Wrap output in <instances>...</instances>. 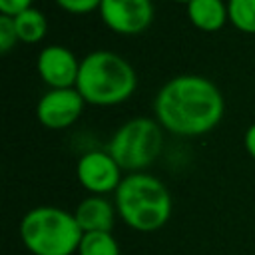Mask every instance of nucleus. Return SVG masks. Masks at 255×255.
Here are the masks:
<instances>
[{
    "instance_id": "11",
    "label": "nucleus",
    "mask_w": 255,
    "mask_h": 255,
    "mask_svg": "<svg viewBox=\"0 0 255 255\" xmlns=\"http://www.w3.org/2000/svg\"><path fill=\"white\" fill-rule=\"evenodd\" d=\"M185 10L189 22L203 32H217L229 22L227 0H191Z\"/></svg>"
},
{
    "instance_id": "7",
    "label": "nucleus",
    "mask_w": 255,
    "mask_h": 255,
    "mask_svg": "<svg viewBox=\"0 0 255 255\" xmlns=\"http://www.w3.org/2000/svg\"><path fill=\"white\" fill-rule=\"evenodd\" d=\"M98 14L102 22L120 36H137L153 20L151 0H102Z\"/></svg>"
},
{
    "instance_id": "5",
    "label": "nucleus",
    "mask_w": 255,
    "mask_h": 255,
    "mask_svg": "<svg viewBox=\"0 0 255 255\" xmlns=\"http://www.w3.org/2000/svg\"><path fill=\"white\" fill-rule=\"evenodd\" d=\"M163 128L155 118H131L110 137L106 149L126 173L145 171L161 153Z\"/></svg>"
},
{
    "instance_id": "14",
    "label": "nucleus",
    "mask_w": 255,
    "mask_h": 255,
    "mask_svg": "<svg viewBox=\"0 0 255 255\" xmlns=\"http://www.w3.org/2000/svg\"><path fill=\"white\" fill-rule=\"evenodd\" d=\"M229 22L243 34H255V0H227Z\"/></svg>"
},
{
    "instance_id": "3",
    "label": "nucleus",
    "mask_w": 255,
    "mask_h": 255,
    "mask_svg": "<svg viewBox=\"0 0 255 255\" xmlns=\"http://www.w3.org/2000/svg\"><path fill=\"white\" fill-rule=\"evenodd\" d=\"M137 88L133 66L110 50H94L80 60L76 90L90 106H118L128 102Z\"/></svg>"
},
{
    "instance_id": "2",
    "label": "nucleus",
    "mask_w": 255,
    "mask_h": 255,
    "mask_svg": "<svg viewBox=\"0 0 255 255\" xmlns=\"http://www.w3.org/2000/svg\"><path fill=\"white\" fill-rule=\"evenodd\" d=\"M118 217L133 231H159L171 217L173 199L165 183L147 173H126L114 193Z\"/></svg>"
},
{
    "instance_id": "9",
    "label": "nucleus",
    "mask_w": 255,
    "mask_h": 255,
    "mask_svg": "<svg viewBox=\"0 0 255 255\" xmlns=\"http://www.w3.org/2000/svg\"><path fill=\"white\" fill-rule=\"evenodd\" d=\"M36 72L48 90L76 88L80 60L70 48L62 44H50L40 50L36 58Z\"/></svg>"
},
{
    "instance_id": "4",
    "label": "nucleus",
    "mask_w": 255,
    "mask_h": 255,
    "mask_svg": "<svg viewBox=\"0 0 255 255\" xmlns=\"http://www.w3.org/2000/svg\"><path fill=\"white\" fill-rule=\"evenodd\" d=\"M82 237L74 211L56 205L32 207L20 221L22 245L32 255H74Z\"/></svg>"
},
{
    "instance_id": "12",
    "label": "nucleus",
    "mask_w": 255,
    "mask_h": 255,
    "mask_svg": "<svg viewBox=\"0 0 255 255\" xmlns=\"http://www.w3.org/2000/svg\"><path fill=\"white\" fill-rule=\"evenodd\" d=\"M14 18V26H16V34H18V40L24 42V44H36L40 42L46 32H48V18L42 10L38 8H28Z\"/></svg>"
},
{
    "instance_id": "13",
    "label": "nucleus",
    "mask_w": 255,
    "mask_h": 255,
    "mask_svg": "<svg viewBox=\"0 0 255 255\" xmlns=\"http://www.w3.org/2000/svg\"><path fill=\"white\" fill-rule=\"evenodd\" d=\"M76 255H122V249L110 231H98L84 233Z\"/></svg>"
},
{
    "instance_id": "1",
    "label": "nucleus",
    "mask_w": 255,
    "mask_h": 255,
    "mask_svg": "<svg viewBox=\"0 0 255 255\" xmlns=\"http://www.w3.org/2000/svg\"><path fill=\"white\" fill-rule=\"evenodd\" d=\"M225 114V100L217 84L199 74L169 78L153 98V118L173 135L197 137L209 133Z\"/></svg>"
},
{
    "instance_id": "16",
    "label": "nucleus",
    "mask_w": 255,
    "mask_h": 255,
    "mask_svg": "<svg viewBox=\"0 0 255 255\" xmlns=\"http://www.w3.org/2000/svg\"><path fill=\"white\" fill-rule=\"evenodd\" d=\"M56 4L70 14H90L100 8L102 0H56Z\"/></svg>"
},
{
    "instance_id": "6",
    "label": "nucleus",
    "mask_w": 255,
    "mask_h": 255,
    "mask_svg": "<svg viewBox=\"0 0 255 255\" xmlns=\"http://www.w3.org/2000/svg\"><path fill=\"white\" fill-rule=\"evenodd\" d=\"M76 177L90 195L116 193L124 179V169L108 149H90L76 163Z\"/></svg>"
},
{
    "instance_id": "17",
    "label": "nucleus",
    "mask_w": 255,
    "mask_h": 255,
    "mask_svg": "<svg viewBox=\"0 0 255 255\" xmlns=\"http://www.w3.org/2000/svg\"><path fill=\"white\" fill-rule=\"evenodd\" d=\"M32 6H34V0H0V14L16 16Z\"/></svg>"
},
{
    "instance_id": "15",
    "label": "nucleus",
    "mask_w": 255,
    "mask_h": 255,
    "mask_svg": "<svg viewBox=\"0 0 255 255\" xmlns=\"http://www.w3.org/2000/svg\"><path fill=\"white\" fill-rule=\"evenodd\" d=\"M18 42L20 40H18V34H16L14 18L0 14V52L2 54H8Z\"/></svg>"
},
{
    "instance_id": "10",
    "label": "nucleus",
    "mask_w": 255,
    "mask_h": 255,
    "mask_svg": "<svg viewBox=\"0 0 255 255\" xmlns=\"http://www.w3.org/2000/svg\"><path fill=\"white\" fill-rule=\"evenodd\" d=\"M74 217L84 233H98V231L112 233L118 219V211L114 199H108V195H86L76 205Z\"/></svg>"
},
{
    "instance_id": "8",
    "label": "nucleus",
    "mask_w": 255,
    "mask_h": 255,
    "mask_svg": "<svg viewBox=\"0 0 255 255\" xmlns=\"http://www.w3.org/2000/svg\"><path fill=\"white\" fill-rule=\"evenodd\" d=\"M86 102L76 88L46 90L36 104V118L46 129H66L84 114Z\"/></svg>"
},
{
    "instance_id": "19",
    "label": "nucleus",
    "mask_w": 255,
    "mask_h": 255,
    "mask_svg": "<svg viewBox=\"0 0 255 255\" xmlns=\"http://www.w3.org/2000/svg\"><path fill=\"white\" fill-rule=\"evenodd\" d=\"M171 2H177V4H185V6H187L191 0H171Z\"/></svg>"
},
{
    "instance_id": "18",
    "label": "nucleus",
    "mask_w": 255,
    "mask_h": 255,
    "mask_svg": "<svg viewBox=\"0 0 255 255\" xmlns=\"http://www.w3.org/2000/svg\"><path fill=\"white\" fill-rule=\"evenodd\" d=\"M243 145H245V151L249 153V157L255 159V122L245 129V133H243Z\"/></svg>"
}]
</instances>
